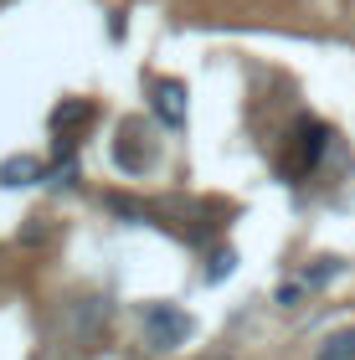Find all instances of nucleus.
I'll return each mask as SVG.
<instances>
[{
	"mask_svg": "<svg viewBox=\"0 0 355 360\" xmlns=\"http://www.w3.org/2000/svg\"><path fill=\"white\" fill-rule=\"evenodd\" d=\"M221 273H232V252H217L212 257V278H221Z\"/></svg>",
	"mask_w": 355,
	"mask_h": 360,
	"instance_id": "nucleus-7",
	"label": "nucleus"
},
{
	"mask_svg": "<svg viewBox=\"0 0 355 360\" xmlns=\"http://www.w3.org/2000/svg\"><path fill=\"white\" fill-rule=\"evenodd\" d=\"M83 119H93V108L88 103H62L57 113H52V124H57V134H67V129H77Z\"/></svg>",
	"mask_w": 355,
	"mask_h": 360,
	"instance_id": "nucleus-6",
	"label": "nucleus"
},
{
	"mask_svg": "<svg viewBox=\"0 0 355 360\" xmlns=\"http://www.w3.org/2000/svg\"><path fill=\"white\" fill-rule=\"evenodd\" d=\"M155 113H160L170 129H181V124H186V83L160 77V83H155Z\"/></svg>",
	"mask_w": 355,
	"mask_h": 360,
	"instance_id": "nucleus-3",
	"label": "nucleus"
},
{
	"mask_svg": "<svg viewBox=\"0 0 355 360\" xmlns=\"http://www.w3.org/2000/svg\"><path fill=\"white\" fill-rule=\"evenodd\" d=\"M41 175H46L41 160H31V155H15V160L0 165V180H6V186H31V180H41Z\"/></svg>",
	"mask_w": 355,
	"mask_h": 360,
	"instance_id": "nucleus-4",
	"label": "nucleus"
},
{
	"mask_svg": "<svg viewBox=\"0 0 355 360\" xmlns=\"http://www.w3.org/2000/svg\"><path fill=\"white\" fill-rule=\"evenodd\" d=\"M314 360H355V330H335L325 345L314 350Z\"/></svg>",
	"mask_w": 355,
	"mask_h": 360,
	"instance_id": "nucleus-5",
	"label": "nucleus"
},
{
	"mask_svg": "<svg viewBox=\"0 0 355 360\" xmlns=\"http://www.w3.org/2000/svg\"><path fill=\"white\" fill-rule=\"evenodd\" d=\"M325 139H330V129L325 124H299V134H294V160H288V175H304V170H314L319 165V155H325Z\"/></svg>",
	"mask_w": 355,
	"mask_h": 360,
	"instance_id": "nucleus-2",
	"label": "nucleus"
},
{
	"mask_svg": "<svg viewBox=\"0 0 355 360\" xmlns=\"http://www.w3.org/2000/svg\"><path fill=\"white\" fill-rule=\"evenodd\" d=\"M191 314L186 309H175V304H150L144 309V340H150V350H181L186 340H191Z\"/></svg>",
	"mask_w": 355,
	"mask_h": 360,
	"instance_id": "nucleus-1",
	"label": "nucleus"
}]
</instances>
